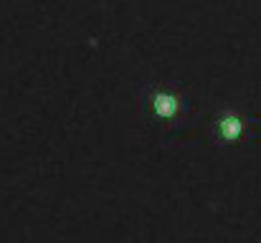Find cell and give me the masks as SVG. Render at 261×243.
I'll return each mask as SVG.
<instances>
[{"instance_id":"obj_1","label":"cell","mask_w":261,"mask_h":243,"mask_svg":"<svg viewBox=\"0 0 261 243\" xmlns=\"http://www.w3.org/2000/svg\"><path fill=\"white\" fill-rule=\"evenodd\" d=\"M145 101L152 112V117L177 124L185 114V99L175 86H165V84H152L145 89Z\"/></svg>"},{"instance_id":"obj_2","label":"cell","mask_w":261,"mask_h":243,"mask_svg":"<svg viewBox=\"0 0 261 243\" xmlns=\"http://www.w3.org/2000/svg\"><path fill=\"white\" fill-rule=\"evenodd\" d=\"M213 134L221 142H239L246 134V117L233 106H223L213 119Z\"/></svg>"}]
</instances>
